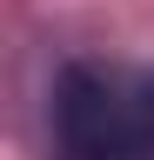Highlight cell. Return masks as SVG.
Segmentation results:
<instances>
[{
    "label": "cell",
    "mask_w": 154,
    "mask_h": 160,
    "mask_svg": "<svg viewBox=\"0 0 154 160\" xmlns=\"http://www.w3.org/2000/svg\"><path fill=\"white\" fill-rule=\"evenodd\" d=\"M54 133L67 160H154V73L114 80L67 67L54 80Z\"/></svg>",
    "instance_id": "obj_1"
}]
</instances>
